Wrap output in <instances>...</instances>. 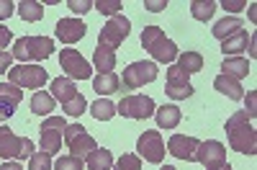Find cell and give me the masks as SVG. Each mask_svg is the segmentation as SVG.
Here are the masks:
<instances>
[{
    "mask_svg": "<svg viewBox=\"0 0 257 170\" xmlns=\"http://www.w3.org/2000/svg\"><path fill=\"white\" fill-rule=\"evenodd\" d=\"M226 134H229V144L234 152L247 155V157L257 155V132L247 111H234L226 119Z\"/></svg>",
    "mask_w": 257,
    "mask_h": 170,
    "instance_id": "6da1fadb",
    "label": "cell"
},
{
    "mask_svg": "<svg viewBox=\"0 0 257 170\" xmlns=\"http://www.w3.org/2000/svg\"><path fill=\"white\" fill-rule=\"evenodd\" d=\"M142 44H144V49L149 54H152L155 62H175L178 54H180L178 47H175V41L167 39L160 26H147L142 31Z\"/></svg>",
    "mask_w": 257,
    "mask_h": 170,
    "instance_id": "7a4b0ae2",
    "label": "cell"
},
{
    "mask_svg": "<svg viewBox=\"0 0 257 170\" xmlns=\"http://www.w3.org/2000/svg\"><path fill=\"white\" fill-rule=\"evenodd\" d=\"M54 52V41L49 36H21L13 44V59H18V65H24L26 59H49Z\"/></svg>",
    "mask_w": 257,
    "mask_h": 170,
    "instance_id": "3957f363",
    "label": "cell"
},
{
    "mask_svg": "<svg viewBox=\"0 0 257 170\" xmlns=\"http://www.w3.org/2000/svg\"><path fill=\"white\" fill-rule=\"evenodd\" d=\"M34 155V142L16 137L8 126H0V160H26Z\"/></svg>",
    "mask_w": 257,
    "mask_h": 170,
    "instance_id": "277c9868",
    "label": "cell"
},
{
    "mask_svg": "<svg viewBox=\"0 0 257 170\" xmlns=\"http://www.w3.org/2000/svg\"><path fill=\"white\" fill-rule=\"evenodd\" d=\"M8 80L18 88H31V91H39L44 88V82L49 80L47 70L39 67V65H16L8 70Z\"/></svg>",
    "mask_w": 257,
    "mask_h": 170,
    "instance_id": "5b68a950",
    "label": "cell"
},
{
    "mask_svg": "<svg viewBox=\"0 0 257 170\" xmlns=\"http://www.w3.org/2000/svg\"><path fill=\"white\" fill-rule=\"evenodd\" d=\"M128 31H132V24H128V18H123V16H113V18L108 21V24H105V26L100 29L98 47L116 52V49L123 44V39L128 36Z\"/></svg>",
    "mask_w": 257,
    "mask_h": 170,
    "instance_id": "8992f818",
    "label": "cell"
},
{
    "mask_svg": "<svg viewBox=\"0 0 257 170\" xmlns=\"http://www.w3.org/2000/svg\"><path fill=\"white\" fill-rule=\"evenodd\" d=\"M64 129H67V121L62 116H47L44 124H41V152L47 155H54L59 152L62 147V139H64Z\"/></svg>",
    "mask_w": 257,
    "mask_h": 170,
    "instance_id": "52a82bcc",
    "label": "cell"
},
{
    "mask_svg": "<svg viewBox=\"0 0 257 170\" xmlns=\"http://www.w3.org/2000/svg\"><path fill=\"white\" fill-rule=\"evenodd\" d=\"M64 144L70 147V152L75 157H88L93 150H98L95 139L88 134V129H85L82 124H67V129H64Z\"/></svg>",
    "mask_w": 257,
    "mask_h": 170,
    "instance_id": "ba28073f",
    "label": "cell"
},
{
    "mask_svg": "<svg viewBox=\"0 0 257 170\" xmlns=\"http://www.w3.org/2000/svg\"><path fill=\"white\" fill-rule=\"evenodd\" d=\"M155 109L157 106L149 96H126L116 106V114L126 119H149V116H155Z\"/></svg>",
    "mask_w": 257,
    "mask_h": 170,
    "instance_id": "9c48e42d",
    "label": "cell"
},
{
    "mask_svg": "<svg viewBox=\"0 0 257 170\" xmlns=\"http://www.w3.org/2000/svg\"><path fill=\"white\" fill-rule=\"evenodd\" d=\"M59 65L64 70V77H70V80H88L93 75L88 59H85L77 49H62L59 52Z\"/></svg>",
    "mask_w": 257,
    "mask_h": 170,
    "instance_id": "30bf717a",
    "label": "cell"
},
{
    "mask_svg": "<svg viewBox=\"0 0 257 170\" xmlns=\"http://www.w3.org/2000/svg\"><path fill=\"white\" fill-rule=\"evenodd\" d=\"M157 65L155 62H132L126 70H123V88L128 91H137L142 85L157 80Z\"/></svg>",
    "mask_w": 257,
    "mask_h": 170,
    "instance_id": "8fae6325",
    "label": "cell"
},
{
    "mask_svg": "<svg viewBox=\"0 0 257 170\" xmlns=\"http://www.w3.org/2000/svg\"><path fill=\"white\" fill-rule=\"evenodd\" d=\"M196 162H201L206 170H219L226 165V147L216 139H206L196 150Z\"/></svg>",
    "mask_w": 257,
    "mask_h": 170,
    "instance_id": "7c38bea8",
    "label": "cell"
},
{
    "mask_svg": "<svg viewBox=\"0 0 257 170\" xmlns=\"http://www.w3.org/2000/svg\"><path fill=\"white\" fill-rule=\"evenodd\" d=\"M137 152H139V157H144L147 162H162L165 160V142H162V137H160V132H155V129H149V132H144L139 139H137Z\"/></svg>",
    "mask_w": 257,
    "mask_h": 170,
    "instance_id": "4fadbf2b",
    "label": "cell"
},
{
    "mask_svg": "<svg viewBox=\"0 0 257 170\" xmlns=\"http://www.w3.org/2000/svg\"><path fill=\"white\" fill-rule=\"evenodd\" d=\"M188 77H190V75H188L185 70H180L178 65H173V67L167 70L165 93H167L170 98H175V101H185V98H190V96H193V85H190Z\"/></svg>",
    "mask_w": 257,
    "mask_h": 170,
    "instance_id": "5bb4252c",
    "label": "cell"
},
{
    "mask_svg": "<svg viewBox=\"0 0 257 170\" xmlns=\"http://www.w3.org/2000/svg\"><path fill=\"white\" fill-rule=\"evenodd\" d=\"M198 139L196 137H185V134H173L167 142V150L170 155H175L178 160H185V162H196V150H198Z\"/></svg>",
    "mask_w": 257,
    "mask_h": 170,
    "instance_id": "9a60e30c",
    "label": "cell"
},
{
    "mask_svg": "<svg viewBox=\"0 0 257 170\" xmlns=\"http://www.w3.org/2000/svg\"><path fill=\"white\" fill-rule=\"evenodd\" d=\"M85 31H88V26H85L80 18H62L54 29V34L62 44H75V41H80L85 36Z\"/></svg>",
    "mask_w": 257,
    "mask_h": 170,
    "instance_id": "2e32d148",
    "label": "cell"
},
{
    "mask_svg": "<svg viewBox=\"0 0 257 170\" xmlns=\"http://www.w3.org/2000/svg\"><path fill=\"white\" fill-rule=\"evenodd\" d=\"M80 91L75 88V82L70 77H54L52 80V98L59 103H70L72 98H77Z\"/></svg>",
    "mask_w": 257,
    "mask_h": 170,
    "instance_id": "e0dca14e",
    "label": "cell"
},
{
    "mask_svg": "<svg viewBox=\"0 0 257 170\" xmlns=\"http://www.w3.org/2000/svg\"><path fill=\"white\" fill-rule=\"evenodd\" d=\"M221 75H226V77H231V80H242V77H247L249 75V62L244 59V57H224V62H221Z\"/></svg>",
    "mask_w": 257,
    "mask_h": 170,
    "instance_id": "ac0fdd59",
    "label": "cell"
},
{
    "mask_svg": "<svg viewBox=\"0 0 257 170\" xmlns=\"http://www.w3.org/2000/svg\"><path fill=\"white\" fill-rule=\"evenodd\" d=\"M249 47V34L242 29L239 34H234V36H229V39H224L221 41V52H224V57H242V52Z\"/></svg>",
    "mask_w": 257,
    "mask_h": 170,
    "instance_id": "d6986e66",
    "label": "cell"
},
{
    "mask_svg": "<svg viewBox=\"0 0 257 170\" xmlns=\"http://www.w3.org/2000/svg\"><path fill=\"white\" fill-rule=\"evenodd\" d=\"M155 119H157L160 129H175L183 119V114L178 106H160V109H155Z\"/></svg>",
    "mask_w": 257,
    "mask_h": 170,
    "instance_id": "ffe728a7",
    "label": "cell"
},
{
    "mask_svg": "<svg viewBox=\"0 0 257 170\" xmlns=\"http://www.w3.org/2000/svg\"><path fill=\"white\" fill-rule=\"evenodd\" d=\"M213 88H216L221 96L231 98V101H242V98H244V88H242L237 80H231V77H226V75H219L216 80H213Z\"/></svg>",
    "mask_w": 257,
    "mask_h": 170,
    "instance_id": "44dd1931",
    "label": "cell"
},
{
    "mask_svg": "<svg viewBox=\"0 0 257 170\" xmlns=\"http://www.w3.org/2000/svg\"><path fill=\"white\" fill-rule=\"evenodd\" d=\"M244 29V24H242V18H237V16H229V18H221L216 26H213L211 31H213V36L216 39H229V36H234V34H239Z\"/></svg>",
    "mask_w": 257,
    "mask_h": 170,
    "instance_id": "7402d4cb",
    "label": "cell"
},
{
    "mask_svg": "<svg viewBox=\"0 0 257 170\" xmlns=\"http://www.w3.org/2000/svg\"><path fill=\"white\" fill-rule=\"evenodd\" d=\"M118 88H121V80H118L116 72H103V75L93 77V91H95L98 96H111V93H116Z\"/></svg>",
    "mask_w": 257,
    "mask_h": 170,
    "instance_id": "603a6c76",
    "label": "cell"
},
{
    "mask_svg": "<svg viewBox=\"0 0 257 170\" xmlns=\"http://www.w3.org/2000/svg\"><path fill=\"white\" fill-rule=\"evenodd\" d=\"M85 165H88L90 170H111L113 167V152L105 150V147L103 150L98 147V150H93L88 157H85Z\"/></svg>",
    "mask_w": 257,
    "mask_h": 170,
    "instance_id": "cb8c5ba5",
    "label": "cell"
},
{
    "mask_svg": "<svg viewBox=\"0 0 257 170\" xmlns=\"http://www.w3.org/2000/svg\"><path fill=\"white\" fill-rule=\"evenodd\" d=\"M31 111L36 116H49L54 111V98L52 93H44V91H36L34 98H31Z\"/></svg>",
    "mask_w": 257,
    "mask_h": 170,
    "instance_id": "d4e9b609",
    "label": "cell"
},
{
    "mask_svg": "<svg viewBox=\"0 0 257 170\" xmlns=\"http://www.w3.org/2000/svg\"><path fill=\"white\" fill-rule=\"evenodd\" d=\"M93 65H95V70H98L100 75H103V72H113V67H116V52L98 47L95 54H93Z\"/></svg>",
    "mask_w": 257,
    "mask_h": 170,
    "instance_id": "484cf974",
    "label": "cell"
},
{
    "mask_svg": "<svg viewBox=\"0 0 257 170\" xmlns=\"http://www.w3.org/2000/svg\"><path fill=\"white\" fill-rule=\"evenodd\" d=\"M16 8H18V16L24 21H29V24L44 18V6L36 3V0H21V6H16Z\"/></svg>",
    "mask_w": 257,
    "mask_h": 170,
    "instance_id": "4316f807",
    "label": "cell"
},
{
    "mask_svg": "<svg viewBox=\"0 0 257 170\" xmlns=\"http://www.w3.org/2000/svg\"><path fill=\"white\" fill-rule=\"evenodd\" d=\"M178 67L185 70L188 75L201 72L203 70V57L198 52H183V54H178Z\"/></svg>",
    "mask_w": 257,
    "mask_h": 170,
    "instance_id": "83f0119b",
    "label": "cell"
},
{
    "mask_svg": "<svg viewBox=\"0 0 257 170\" xmlns=\"http://www.w3.org/2000/svg\"><path fill=\"white\" fill-rule=\"evenodd\" d=\"M190 13H193L196 21H208L213 13H216V3H213V0H193Z\"/></svg>",
    "mask_w": 257,
    "mask_h": 170,
    "instance_id": "f1b7e54d",
    "label": "cell"
},
{
    "mask_svg": "<svg viewBox=\"0 0 257 170\" xmlns=\"http://www.w3.org/2000/svg\"><path fill=\"white\" fill-rule=\"evenodd\" d=\"M90 114L98 119V121H108L116 116V106L108 101V98H98L93 106H90Z\"/></svg>",
    "mask_w": 257,
    "mask_h": 170,
    "instance_id": "f546056e",
    "label": "cell"
},
{
    "mask_svg": "<svg viewBox=\"0 0 257 170\" xmlns=\"http://www.w3.org/2000/svg\"><path fill=\"white\" fill-rule=\"evenodd\" d=\"M21 98H24V91H21L18 85H13V82H0V101H8V103L18 106Z\"/></svg>",
    "mask_w": 257,
    "mask_h": 170,
    "instance_id": "4dcf8cb0",
    "label": "cell"
},
{
    "mask_svg": "<svg viewBox=\"0 0 257 170\" xmlns=\"http://www.w3.org/2000/svg\"><path fill=\"white\" fill-rule=\"evenodd\" d=\"M111 170H142V157L139 155H121L116 162H113V167Z\"/></svg>",
    "mask_w": 257,
    "mask_h": 170,
    "instance_id": "1f68e13d",
    "label": "cell"
},
{
    "mask_svg": "<svg viewBox=\"0 0 257 170\" xmlns=\"http://www.w3.org/2000/svg\"><path fill=\"white\" fill-rule=\"evenodd\" d=\"M85 109H88V101L82 98V93H80L77 98H72L70 103H62V111L67 114V116H80Z\"/></svg>",
    "mask_w": 257,
    "mask_h": 170,
    "instance_id": "d6a6232c",
    "label": "cell"
},
{
    "mask_svg": "<svg viewBox=\"0 0 257 170\" xmlns=\"http://www.w3.org/2000/svg\"><path fill=\"white\" fill-rule=\"evenodd\" d=\"M29 170H52V155L47 152H34L29 157Z\"/></svg>",
    "mask_w": 257,
    "mask_h": 170,
    "instance_id": "836d02e7",
    "label": "cell"
},
{
    "mask_svg": "<svg viewBox=\"0 0 257 170\" xmlns=\"http://www.w3.org/2000/svg\"><path fill=\"white\" fill-rule=\"evenodd\" d=\"M82 157H75V155H64L54 162V170H82Z\"/></svg>",
    "mask_w": 257,
    "mask_h": 170,
    "instance_id": "e575fe53",
    "label": "cell"
},
{
    "mask_svg": "<svg viewBox=\"0 0 257 170\" xmlns=\"http://www.w3.org/2000/svg\"><path fill=\"white\" fill-rule=\"evenodd\" d=\"M95 8L100 11V16H118V11L123 8V3H121V0H98V3H95Z\"/></svg>",
    "mask_w": 257,
    "mask_h": 170,
    "instance_id": "d590c367",
    "label": "cell"
},
{
    "mask_svg": "<svg viewBox=\"0 0 257 170\" xmlns=\"http://www.w3.org/2000/svg\"><path fill=\"white\" fill-rule=\"evenodd\" d=\"M67 8H70L72 13H88V11L93 8V3H90V0H70Z\"/></svg>",
    "mask_w": 257,
    "mask_h": 170,
    "instance_id": "8d00e7d4",
    "label": "cell"
},
{
    "mask_svg": "<svg viewBox=\"0 0 257 170\" xmlns=\"http://www.w3.org/2000/svg\"><path fill=\"white\" fill-rule=\"evenodd\" d=\"M16 109H18V106H13V103H8V101H0V121H8V119L16 114Z\"/></svg>",
    "mask_w": 257,
    "mask_h": 170,
    "instance_id": "74e56055",
    "label": "cell"
},
{
    "mask_svg": "<svg viewBox=\"0 0 257 170\" xmlns=\"http://www.w3.org/2000/svg\"><path fill=\"white\" fill-rule=\"evenodd\" d=\"M16 13V6L11 3V0H0V21H6Z\"/></svg>",
    "mask_w": 257,
    "mask_h": 170,
    "instance_id": "f35d334b",
    "label": "cell"
},
{
    "mask_svg": "<svg viewBox=\"0 0 257 170\" xmlns=\"http://www.w3.org/2000/svg\"><path fill=\"white\" fill-rule=\"evenodd\" d=\"M11 65H13V54H11V52H0V75L8 72Z\"/></svg>",
    "mask_w": 257,
    "mask_h": 170,
    "instance_id": "ab89813d",
    "label": "cell"
},
{
    "mask_svg": "<svg viewBox=\"0 0 257 170\" xmlns=\"http://www.w3.org/2000/svg\"><path fill=\"white\" fill-rule=\"evenodd\" d=\"M221 8H226V11H231V13H239L242 8H247V3H244V0H237V3H231V0H224Z\"/></svg>",
    "mask_w": 257,
    "mask_h": 170,
    "instance_id": "60d3db41",
    "label": "cell"
},
{
    "mask_svg": "<svg viewBox=\"0 0 257 170\" xmlns=\"http://www.w3.org/2000/svg\"><path fill=\"white\" fill-rule=\"evenodd\" d=\"M11 39H13V34H11V29H6V26H0V52H3L8 44H11Z\"/></svg>",
    "mask_w": 257,
    "mask_h": 170,
    "instance_id": "b9f144b4",
    "label": "cell"
},
{
    "mask_svg": "<svg viewBox=\"0 0 257 170\" xmlns=\"http://www.w3.org/2000/svg\"><path fill=\"white\" fill-rule=\"evenodd\" d=\"M254 98H257L254 93H247V116H249V119H254V116H257V106H254Z\"/></svg>",
    "mask_w": 257,
    "mask_h": 170,
    "instance_id": "7bdbcfd3",
    "label": "cell"
},
{
    "mask_svg": "<svg viewBox=\"0 0 257 170\" xmlns=\"http://www.w3.org/2000/svg\"><path fill=\"white\" fill-rule=\"evenodd\" d=\"M149 11H152V13H160L162 8H167V3H165V0H147V3H144Z\"/></svg>",
    "mask_w": 257,
    "mask_h": 170,
    "instance_id": "ee69618b",
    "label": "cell"
},
{
    "mask_svg": "<svg viewBox=\"0 0 257 170\" xmlns=\"http://www.w3.org/2000/svg\"><path fill=\"white\" fill-rule=\"evenodd\" d=\"M0 170H24V165H21L18 160H6L3 165H0Z\"/></svg>",
    "mask_w": 257,
    "mask_h": 170,
    "instance_id": "f6af8a7d",
    "label": "cell"
},
{
    "mask_svg": "<svg viewBox=\"0 0 257 170\" xmlns=\"http://www.w3.org/2000/svg\"><path fill=\"white\" fill-rule=\"evenodd\" d=\"M249 57H252V59L257 57V39H254V36H249Z\"/></svg>",
    "mask_w": 257,
    "mask_h": 170,
    "instance_id": "bcb514c9",
    "label": "cell"
},
{
    "mask_svg": "<svg viewBox=\"0 0 257 170\" xmlns=\"http://www.w3.org/2000/svg\"><path fill=\"white\" fill-rule=\"evenodd\" d=\"M219 170H234V167H231V165L226 162V165H224V167H219Z\"/></svg>",
    "mask_w": 257,
    "mask_h": 170,
    "instance_id": "7dc6e473",
    "label": "cell"
},
{
    "mask_svg": "<svg viewBox=\"0 0 257 170\" xmlns=\"http://www.w3.org/2000/svg\"><path fill=\"white\" fill-rule=\"evenodd\" d=\"M160 170H175L173 165H165V167H160Z\"/></svg>",
    "mask_w": 257,
    "mask_h": 170,
    "instance_id": "c3c4849f",
    "label": "cell"
}]
</instances>
